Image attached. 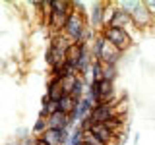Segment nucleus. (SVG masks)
<instances>
[{"label": "nucleus", "instance_id": "f257e3e1", "mask_svg": "<svg viewBox=\"0 0 155 145\" xmlns=\"http://www.w3.org/2000/svg\"><path fill=\"white\" fill-rule=\"evenodd\" d=\"M91 54H93L95 60H99L101 64H110V66H116L120 62L124 52H120L116 47H113L107 39L97 33L95 39L91 41Z\"/></svg>", "mask_w": 155, "mask_h": 145}, {"label": "nucleus", "instance_id": "f03ea898", "mask_svg": "<svg viewBox=\"0 0 155 145\" xmlns=\"http://www.w3.org/2000/svg\"><path fill=\"white\" fill-rule=\"evenodd\" d=\"M101 35H103L113 47L118 48L120 52L128 50V48L132 47V43H134L132 33H130L128 29H122V27H110V25H105L103 31H101Z\"/></svg>", "mask_w": 155, "mask_h": 145}, {"label": "nucleus", "instance_id": "7ed1b4c3", "mask_svg": "<svg viewBox=\"0 0 155 145\" xmlns=\"http://www.w3.org/2000/svg\"><path fill=\"white\" fill-rule=\"evenodd\" d=\"M87 25H89V23H87V18H84L81 14H78V12L72 10V14L68 16V21H66L62 33H64L70 41L81 43V37H84V31H85Z\"/></svg>", "mask_w": 155, "mask_h": 145}, {"label": "nucleus", "instance_id": "20e7f679", "mask_svg": "<svg viewBox=\"0 0 155 145\" xmlns=\"http://www.w3.org/2000/svg\"><path fill=\"white\" fill-rule=\"evenodd\" d=\"M130 16H132V27H136L138 31H145V29H149L153 25V21H155V16L145 8L143 2H140V0H138V6L130 12Z\"/></svg>", "mask_w": 155, "mask_h": 145}, {"label": "nucleus", "instance_id": "39448f33", "mask_svg": "<svg viewBox=\"0 0 155 145\" xmlns=\"http://www.w3.org/2000/svg\"><path fill=\"white\" fill-rule=\"evenodd\" d=\"M105 8L107 2H93L89 4V16H87V23L93 31L101 33L105 27Z\"/></svg>", "mask_w": 155, "mask_h": 145}, {"label": "nucleus", "instance_id": "423d86ee", "mask_svg": "<svg viewBox=\"0 0 155 145\" xmlns=\"http://www.w3.org/2000/svg\"><path fill=\"white\" fill-rule=\"evenodd\" d=\"M114 114H118L116 108H114V103H97L89 116L93 118L95 124H105V122H109Z\"/></svg>", "mask_w": 155, "mask_h": 145}, {"label": "nucleus", "instance_id": "0eeeda50", "mask_svg": "<svg viewBox=\"0 0 155 145\" xmlns=\"http://www.w3.org/2000/svg\"><path fill=\"white\" fill-rule=\"evenodd\" d=\"M51 101H54V103H60L62 99L66 97L64 89H62V83H60V77H48L47 81V93H45Z\"/></svg>", "mask_w": 155, "mask_h": 145}, {"label": "nucleus", "instance_id": "6e6552de", "mask_svg": "<svg viewBox=\"0 0 155 145\" xmlns=\"http://www.w3.org/2000/svg\"><path fill=\"white\" fill-rule=\"evenodd\" d=\"M47 122H48V128H52V130H70V132H72L70 116L64 114L62 110H56V112H52V114L47 118Z\"/></svg>", "mask_w": 155, "mask_h": 145}, {"label": "nucleus", "instance_id": "1a4fd4ad", "mask_svg": "<svg viewBox=\"0 0 155 145\" xmlns=\"http://www.w3.org/2000/svg\"><path fill=\"white\" fill-rule=\"evenodd\" d=\"M91 134H93L103 145H113L116 139H118V135H116L114 132H110V130L107 128L105 124H93V128H91Z\"/></svg>", "mask_w": 155, "mask_h": 145}, {"label": "nucleus", "instance_id": "9d476101", "mask_svg": "<svg viewBox=\"0 0 155 145\" xmlns=\"http://www.w3.org/2000/svg\"><path fill=\"white\" fill-rule=\"evenodd\" d=\"M78 60H80V43H72L66 48V64L74 66L78 70Z\"/></svg>", "mask_w": 155, "mask_h": 145}, {"label": "nucleus", "instance_id": "9b49d317", "mask_svg": "<svg viewBox=\"0 0 155 145\" xmlns=\"http://www.w3.org/2000/svg\"><path fill=\"white\" fill-rule=\"evenodd\" d=\"M78 105H80V101H76L74 97L66 95L64 99H62L60 103H58V110H62L64 114H68V116H70V114H72V112H74V110L78 108Z\"/></svg>", "mask_w": 155, "mask_h": 145}, {"label": "nucleus", "instance_id": "f8f14e48", "mask_svg": "<svg viewBox=\"0 0 155 145\" xmlns=\"http://www.w3.org/2000/svg\"><path fill=\"white\" fill-rule=\"evenodd\" d=\"M76 81H78V76H64L60 79V83H62V89H64V93L66 95H72V91H74V85H76Z\"/></svg>", "mask_w": 155, "mask_h": 145}, {"label": "nucleus", "instance_id": "ddd939ff", "mask_svg": "<svg viewBox=\"0 0 155 145\" xmlns=\"http://www.w3.org/2000/svg\"><path fill=\"white\" fill-rule=\"evenodd\" d=\"M84 137H85V132L80 126H76V128L72 130V135H70V145H81L84 143Z\"/></svg>", "mask_w": 155, "mask_h": 145}, {"label": "nucleus", "instance_id": "4468645a", "mask_svg": "<svg viewBox=\"0 0 155 145\" xmlns=\"http://www.w3.org/2000/svg\"><path fill=\"white\" fill-rule=\"evenodd\" d=\"M48 130V122H47V118H37L35 120V124H33V135H43Z\"/></svg>", "mask_w": 155, "mask_h": 145}, {"label": "nucleus", "instance_id": "2eb2a0df", "mask_svg": "<svg viewBox=\"0 0 155 145\" xmlns=\"http://www.w3.org/2000/svg\"><path fill=\"white\" fill-rule=\"evenodd\" d=\"M116 76H118V70H116V66L103 64V79H107V81H113V83H114Z\"/></svg>", "mask_w": 155, "mask_h": 145}, {"label": "nucleus", "instance_id": "dca6fc26", "mask_svg": "<svg viewBox=\"0 0 155 145\" xmlns=\"http://www.w3.org/2000/svg\"><path fill=\"white\" fill-rule=\"evenodd\" d=\"M93 124H95V122H93V118H91L89 114H87L85 118H81L80 122H78V126H80V128L84 130L85 134H87V132H91V128H93Z\"/></svg>", "mask_w": 155, "mask_h": 145}, {"label": "nucleus", "instance_id": "f3484780", "mask_svg": "<svg viewBox=\"0 0 155 145\" xmlns=\"http://www.w3.org/2000/svg\"><path fill=\"white\" fill-rule=\"evenodd\" d=\"M84 141H85L87 145H103V143H101V141H99V139H97V137H95V135L91 134V132H87V134H85Z\"/></svg>", "mask_w": 155, "mask_h": 145}, {"label": "nucleus", "instance_id": "a211bd4d", "mask_svg": "<svg viewBox=\"0 0 155 145\" xmlns=\"http://www.w3.org/2000/svg\"><path fill=\"white\" fill-rule=\"evenodd\" d=\"M14 137L21 141V139L29 137V130H27V128H18V130H16V135H14Z\"/></svg>", "mask_w": 155, "mask_h": 145}, {"label": "nucleus", "instance_id": "6ab92c4d", "mask_svg": "<svg viewBox=\"0 0 155 145\" xmlns=\"http://www.w3.org/2000/svg\"><path fill=\"white\" fill-rule=\"evenodd\" d=\"M143 4H145V8L155 16V0H143Z\"/></svg>", "mask_w": 155, "mask_h": 145}, {"label": "nucleus", "instance_id": "aec40b11", "mask_svg": "<svg viewBox=\"0 0 155 145\" xmlns=\"http://www.w3.org/2000/svg\"><path fill=\"white\" fill-rule=\"evenodd\" d=\"M33 145H48V143L45 141V139H41L39 135H35V143H33Z\"/></svg>", "mask_w": 155, "mask_h": 145}]
</instances>
